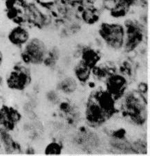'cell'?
I'll return each instance as SVG.
<instances>
[{
	"label": "cell",
	"instance_id": "cell-5",
	"mask_svg": "<svg viewBox=\"0 0 150 156\" xmlns=\"http://www.w3.org/2000/svg\"><path fill=\"white\" fill-rule=\"evenodd\" d=\"M31 80V75L28 70L24 67H18L10 73L6 83L8 87L12 90H22L28 86Z\"/></svg>",
	"mask_w": 150,
	"mask_h": 156
},
{
	"label": "cell",
	"instance_id": "cell-11",
	"mask_svg": "<svg viewBox=\"0 0 150 156\" xmlns=\"http://www.w3.org/2000/svg\"><path fill=\"white\" fill-rule=\"evenodd\" d=\"M100 58L101 57L95 50L91 49H84L82 52L81 61L93 69L100 60Z\"/></svg>",
	"mask_w": 150,
	"mask_h": 156
},
{
	"label": "cell",
	"instance_id": "cell-15",
	"mask_svg": "<svg viewBox=\"0 0 150 156\" xmlns=\"http://www.w3.org/2000/svg\"><path fill=\"white\" fill-rule=\"evenodd\" d=\"M62 152V146L57 142H51L46 146L44 153L46 155L60 154Z\"/></svg>",
	"mask_w": 150,
	"mask_h": 156
},
{
	"label": "cell",
	"instance_id": "cell-8",
	"mask_svg": "<svg viewBox=\"0 0 150 156\" xmlns=\"http://www.w3.org/2000/svg\"><path fill=\"white\" fill-rule=\"evenodd\" d=\"M93 97L100 105L109 117H111L116 111L115 99L107 91L96 92Z\"/></svg>",
	"mask_w": 150,
	"mask_h": 156
},
{
	"label": "cell",
	"instance_id": "cell-12",
	"mask_svg": "<svg viewBox=\"0 0 150 156\" xmlns=\"http://www.w3.org/2000/svg\"><path fill=\"white\" fill-rule=\"evenodd\" d=\"M92 69L83 62L80 61L75 68V75L79 81L85 83L89 80Z\"/></svg>",
	"mask_w": 150,
	"mask_h": 156
},
{
	"label": "cell",
	"instance_id": "cell-1",
	"mask_svg": "<svg viewBox=\"0 0 150 156\" xmlns=\"http://www.w3.org/2000/svg\"><path fill=\"white\" fill-rule=\"evenodd\" d=\"M99 34L109 47L114 49L122 48L124 42V27L116 23H102Z\"/></svg>",
	"mask_w": 150,
	"mask_h": 156
},
{
	"label": "cell",
	"instance_id": "cell-16",
	"mask_svg": "<svg viewBox=\"0 0 150 156\" xmlns=\"http://www.w3.org/2000/svg\"><path fill=\"white\" fill-rule=\"evenodd\" d=\"M3 59H4L3 54H2V52L1 51V50H0V67H1L2 62H3Z\"/></svg>",
	"mask_w": 150,
	"mask_h": 156
},
{
	"label": "cell",
	"instance_id": "cell-6",
	"mask_svg": "<svg viewBox=\"0 0 150 156\" xmlns=\"http://www.w3.org/2000/svg\"><path fill=\"white\" fill-rule=\"evenodd\" d=\"M124 28V42L123 47L126 50L131 51L138 47L142 40V33L140 27L134 22H129Z\"/></svg>",
	"mask_w": 150,
	"mask_h": 156
},
{
	"label": "cell",
	"instance_id": "cell-7",
	"mask_svg": "<svg viewBox=\"0 0 150 156\" xmlns=\"http://www.w3.org/2000/svg\"><path fill=\"white\" fill-rule=\"evenodd\" d=\"M107 91L114 98L115 100L123 96L127 89V83L124 78L119 74H113L107 80Z\"/></svg>",
	"mask_w": 150,
	"mask_h": 156
},
{
	"label": "cell",
	"instance_id": "cell-13",
	"mask_svg": "<svg viewBox=\"0 0 150 156\" xmlns=\"http://www.w3.org/2000/svg\"><path fill=\"white\" fill-rule=\"evenodd\" d=\"M77 84L76 80L71 77H68L62 80L60 84V88L64 93L70 94L77 89Z\"/></svg>",
	"mask_w": 150,
	"mask_h": 156
},
{
	"label": "cell",
	"instance_id": "cell-2",
	"mask_svg": "<svg viewBox=\"0 0 150 156\" xmlns=\"http://www.w3.org/2000/svg\"><path fill=\"white\" fill-rule=\"evenodd\" d=\"M47 49L44 42L39 38L29 39L25 44L22 53V58L24 62L38 65L44 61L47 56Z\"/></svg>",
	"mask_w": 150,
	"mask_h": 156
},
{
	"label": "cell",
	"instance_id": "cell-9",
	"mask_svg": "<svg viewBox=\"0 0 150 156\" xmlns=\"http://www.w3.org/2000/svg\"><path fill=\"white\" fill-rule=\"evenodd\" d=\"M19 119V115L15 110L4 108L0 110V126L11 130Z\"/></svg>",
	"mask_w": 150,
	"mask_h": 156
},
{
	"label": "cell",
	"instance_id": "cell-3",
	"mask_svg": "<svg viewBox=\"0 0 150 156\" xmlns=\"http://www.w3.org/2000/svg\"><path fill=\"white\" fill-rule=\"evenodd\" d=\"M145 101L136 92L127 95L124 100V111L134 122L142 124L145 120Z\"/></svg>",
	"mask_w": 150,
	"mask_h": 156
},
{
	"label": "cell",
	"instance_id": "cell-10",
	"mask_svg": "<svg viewBox=\"0 0 150 156\" xmlns=\"http://www.w3.org/2000/svg\"><path fill=\"white\" fill-rule=\"evenodd\" d=\"M9 40L12 44L16 46L24 45L29 41L30 35L24 27L18 26L12 29L9 34Z\"/></svg>",
	"mask_w": 150,
	"mask_h": 156
},
{
	"label": "cell",
	"instance_id": "cell-4",
	"mask_svg": "<svg viewBox=\"0 0 150 156\" xmlns=\"http://www.w3.org/2000/svg\"><path fill=\"white\" fill-rule=\"evenodd\" d=\"M85 115L87 122L92 126H100L109 118L93 97L87 103Z\"/></svg>",
	"mask_w": 150,
	"mask_h": 156
},
{
	"label": "cell",
	"instance_id": "cell-14",
	"mask_svg": "<svg viewBox=\"0 0 150 156\" xmlns=\"http://www.w3.org/2000/svg\"><path fill=\"white\" fill-rule=\"evenodd\" d=\"M83 19L89 24H94L99 19L98 12L96 10L88 9L84 12Z\"/></svg>",
	"mask_w": 150,
	"mask_h": 156
}]
</instances>
